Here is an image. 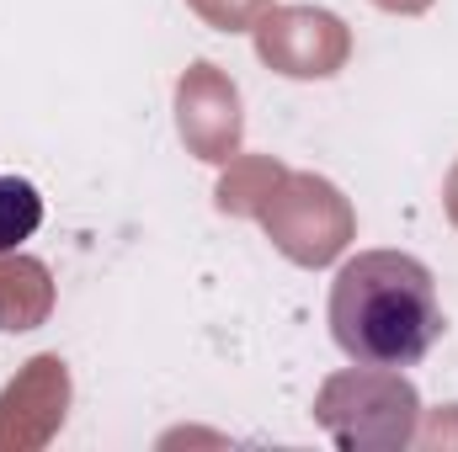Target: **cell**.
<instances>
[{
  "instance_id": "6da1fadb",
  "label": "cell",
  "mask_w": 458,
  "mask_h": 452,
  "mask_svg": "<svg viewBox=\"0 0 458 452\" xmlns=\"http://www.w3.org/2000/svg\"><path fill=\"white\" fill-rule=\"evenodd\" d=\"M331 336L357 367H416L443 340L432 272L405 250H362L331 282Z\"/></svg>"
},
{
  "instance_id": "7a4b0ae2",
  "label": "cell",
  "mask_w": 458,
  "mask_h": 452,
  "mask_svg": "<svg viewBox=\"0 0 458 452\" xmlns=\"http://www.w3.org/2000/svg\"><path fill=\"white\" fill-rule=\"evenodd\" d=\"M43 224V192L27 176H0V255L21 250Z\"/></svg>"
}]
</instances>
